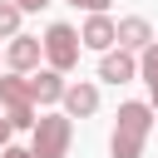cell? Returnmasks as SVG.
<instances>
[{
  "label": "cell",
  "mask_w": 158,
  "mask_h": 158,
  "mask_svg": "<svg viewBox=\"0 0 158 158\" xmlns=\"http://www.w3.org/2000/svg\"><path fill=\"white\" fill-rule=\"evenodd\" d=\"M148 133H153V104H143V99L118 104V118L109 133V158H143Z\"/></svg>",
  "instance_id": "cell-1"
},
{
  "label": "cell",
  "mask_w": 158,
  "mask_h": 158,
  "mask_svg": "<svg viewBox=\"0 0 158 158\" xmlns=\"http://www.w3.org/2000/svg\"><path fill=\"white\" fill-rule=\"evenodd\" d=\"M30 153L35 158H64L69 153V143H74V118L69 114H35V123H30Z\"/></svg>",
  "instance_id": "cell-2"
},
{
  "label": "cell",
  "mask_w": 158,
  "mask_h": 158,
  "mask_svg": "<svg viewBox=\"0 0 158 158\" xmlns=\"http://www.w3.org/2000/svg\"><path fill=\"white\" fill-rule=\"evenodd\" d=\"M40 49H44V64L49 69H59V74H69L74 64H79V30L74 25H64V20H54L49 30H44V40H40Z\"/></svg>",
  "instance_id": "cell-3"
},
{
  "label": "cell",
  "mask_w": 158,
  "mask_h": 158,
  "mask_svg": "<svg viewBox=\"0 0 158 158\" xmlns=\"http://www.w3.org/2000/svg\"><path fill=\"white\" fill-rule=\"evenodd\" d=\"M0 114L15 123V128H30L35 123V99H30V84H25V74H5L0 79Z\"/></svg>",
  "instance_id": "cell-4"
},
{
  "label": "cell",
  "mask_w": 158,
  "mask_h": 158,
  "mask_svg": "<svg viewBox=\"0 0 158 158\" xmlns=\"http://www.w3.org/2000/svg\"><path fill=\"white\" fill-rule=\"evenodd\" d=\"M40 59H44V49H40V35H25V30H15V35H10V44H5V64H10L15 74H30V69H40Z\"/></svg>",
  "instance_id": "cell-5"
},
{
  "label": "cell",
  "mask_w": 158,
  "mask_h": 158,
  "mask_svg": "<svg viewBox=\"0 0 158 158\" xmlns=\"http://www.w3.org/2000/svg\"><path fill=\"white\" fill-rule=\"evenodd\" d=\"M99 79L104 84H128V79H138V54H128V49H99Z\"/></svg>",
  "instance_id": "cell-6"
},
{
  "label": "cell",
  "mask_w": 158,
  "mask_h": 158,
  "mask_svg": "<svg viewBox=\"0 0 158 158\" xmlns=\"http://www.w3.org/2000/svg\"><path fill=\"white\" fill-rule=\"evenodd\" d=\"M59 104H64L69 118H89V114H99V84H94V79H74V84H64Z\"/></svg>",
  "instance_id": "cell-7"
},
{
  "label": "cell",
  "mask_w": 158,
  "mask_h": 158,
  "mask_svg": "<svg viewBox=\"0 0 158 158\" xmlns=\"http://www.w3.org/2000/svg\"><path fill=\"white\" fill-rule=\"evenodd\" d=\"M25 84H30V99L40 104V109H49V104H59V94H64V74L59 69H30L25 74Z\"/></svg>",
  "instance_id": "cell-8"
},
{
  "label": "cell",
  "mask_w": 158,
  "mask_h": 158,
  "mask_svg": "<svg viewBox=\"0 0 158 158\" xmlns=\"http://www.w3.org/2000/svg\"><path fill=\"white\" fill-rule=\"evenodd\" d=\"M148 40H153V25H148L143 15H123V20H114V44H118V49L138 54Z\"/></svg>",
  "instance_id": "cell-9"
},
{
  "label": "cell",
  "mask_w": 158,
  "mask_h": 158,
  "mask_svg": "<svg viewBox=\"0 0 158 158\" xmlns=\"http://www.w3.org/2000/svg\"><path fill=\"white\" fill-rule=\"evenodd\" d=\"M79 44H84V49H109V44H114V20H109V10H89V20L79 25Z\"/></svg>",
  "instance_id": "cell-10"
},
{
  "label": "cell",
  "mask_w": 158,
  "mask_h": 158,
  "mask_svg": "<svg viewBox=\"0 0 158 158\" xmlns=\"http://www.w3.org/2000/svg\"><path fill=\"white\" fill-rule=\"evenodd\" d=\"M138 79L158 84V40H148V44L138 49Z\"/></svg>",
  "instance_id": "cell-11"
},
{
  "label": "cell",
  "mask_w": 158,
  "mask_h": 158,
  "mask_svg": "<svg viewBox=\"0 0 158 158\" xmlns=\"http://www.w3.org/2000/svg\"><path fill=\"white\" fill-rule=\"evenodd\" d=\"M20 20H25V10H20L15 0H0V40H10V35L20 30Z\"/></svg>",
  "instance_id": "cell-12"
},
{
  "label": "cell",
  "mask_w": 158,
  "mask_h": 158,
  "mask_svg": "<svg viewBox=\"0 0 158 158\" xmlns=\"http://www.w3.org/2000/svg\"><path fill=\"white\" fill-rule=\"evenodd\" d=\"M0 158H35V153H30V148H20V143H5V148H0Z\"/></svg>",
  "instance_id": "cell-13"
},
{
  "label": "cell",
  "mask_w": 158,
  "mask_h": 158,
  "mask_svg": "<svg viewBox=\"0 0 158 158\" xmlns=\"http://www.w3.org/2000/svg\"><path fill=\"white\" fill-rule=\"evenodd\" d=\"M69 5H74V10H109L114 0H69Z\"/></svg>",
  "instance_id": "cell-14"
},
{
  "label": "cell",
  "mask_w": 158,
  "mask_h": 158,
  "mask_svg": "<svg viewBox=\"0 0 158 158\" xmlns=\"http://www.w3.org/2000/svg\"><path fill=\"white\" fill-rule=\"evenodd\" d=\"M10 138H15V123H10V118H5V114H0V148H5V143H10Z\"/></svg>",
  "instance_id": "cell-15"
},
{
  "label": "cell",
  "mask_w": 158,
  "mask_h": 158,
  "mask_svg": "<svg viewBox=\"0 0 158 158\" xmlns=\"http://www.w3.org/2000/svg\"><path fill=\"white\" fill-rule=\"evenodd\" d=\"M15 5H20V10H25V15H30V10H44V5H49V0H15Z\"/></svg>",
  "instance_id": "cell-16"
},
{
  "label": "cell",
  "mask_w": 158,
  "mask_h": 158,
  "mask_svg": "<svg viewBox=\"0 0 158 158\" xmlns=\"http://www.w3.org/2000/svg\"><path fill=\"white\" fill-rule=\"evenodd\" d=\"M148 94H153V109H158V84H148Z\"/></svg>",
  "instance_id": "cell-17"
}]
</instances>
